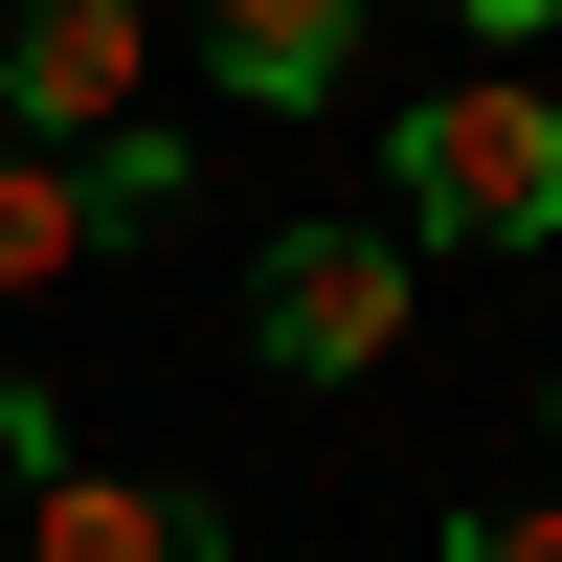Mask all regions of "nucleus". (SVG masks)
Here are the masks:
<instances>
[{
  "instance_id": "obj_2",
  "label": "nucleus",
  "mask_w": 562,
  "mask_h": 562,
  "mask_svg": "<svg viewBox=\"0 0 562 562\" xmlns=\"http://www.w3.org/2000/svg\"><path fill=\"white\" fill-rule=\"evenodd\" d=\"M248 338H270V383H383L405 360V225H293L248 270Z\"/></svg>"
},
{
  "instance_id": "obj_3",
  "label": "nucleus",
  "mask_w": 562,
  "mask_h": 562,
  "mask_svg": "<svg viewBox=\"0 0 562 562\" xmlns=\"http://www.w3.org/2000/svg\"><path fill=\"white\" fill-rule=\"evenodd\" d=\"M135 90H158V23H135V0H45V23H0V113H23V158L135 135Z\"/></svg>"
},
{
  "instance_id": "obj_1",
  "label": "nucleus",
  "mask_w": 562,
  "mask_h": 562,
  "mask_svg": "<svg viewBox=\"0 0 562 562\" xmlns=\"http://www.w3.org/2000/svg\"><path fill=\"white\" fill-rule=\"evenodd\" d=\"M405 248H562V90L473 68L405 113Z\"/></svg>"
},
{
  "instance_id": "obj_7",
  "label": "nucleus",
  "mask_w": 562,
  "mask_h": 562,
  "mask_svg": "<svg viewBox=\"0 0 562 562\" xmlns=\"http://www.w3.org/2000/svg\"><path fill=\"white\" fill-rule=\"evenodd\" d=\"M45 473H68V450H45V383H0V518H23Z\"/></svg>"
},
{
  "instance_id": "obj_8",
  "label": "nucleus",
  "mask_w": 562,
  "mask_h": 562,
  "mask_svg": "<svg viewBox=\"0 0 562 562\" xmlns=\"http://www.w3.org/2000/svg\"><path fill=\"white\" fill-rule=\"evenodd\" d=\"M450 562H562V495H540V518H473V540H450Z\"/></svg>"
},
{
  "instance_id": "obj_4",
  "label": "nucleus",
  "mask_w": 562,
  "mask_h": 562,
  "mask_svg": "<svg viewBox=\"0 0 562 562\" xmlns=\"http://www.w3.org/2000/svg\"><path fill=\"white\" fill-rule=\"evenodd\" d=\"M23 562H225V495H180V473H45Z\"/></svg>"
},
{
  "instance_id": "obj_9",
  "label": "nucleus",
  "mask_w": 562,
  "mask_h": 562,
  "mask_svg": "<svg viewBox=\"0 0 562 562\" xmlns=\"http://www.w3.org/2000/svg\"><path fill=\"white\" fill-rule=\"evenodd\" d=\"M540 428H562V383H540Z\"/></svg>"
},
{
  "instance_id": "obj_5",
  "label": "nucleus",
  "mask_w": 562,
  "mask_h": 562,
  "mask_svg": "<svg viewBox=\"0 0 562 562\" xmlns=\"http://www.w3.org/2000/svg\"><path fill=\"white\" fill-rule=\"evenodd\" d=\"M248 113H315V90L360 68V0H225V45H203Z\"/></svg>"
},
{
  "instance_id": "obj_6",
  "label": "nucleus",
  "mask_w": 562,
  "mask_h": 562,
  "mask_svg": "<svg viewBox=\"0 0 562 562\" xmlns=\"http://www.w3.org/2000/svg\"><path fill=\"white\" fill-rule=\"evenodd\" d=\"M90 248H113V225H90V180H68V158H0V293H68Z\"/></svg>"
}]
</instances>
